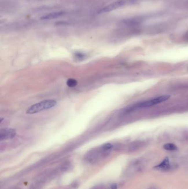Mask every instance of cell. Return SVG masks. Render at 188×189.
I'll return each mask as SVG.
<instances>
[{"label":"cell","instance_id":"6da1fadb","mask_svg":"<svg viewBox=\"0 0 188 189\" xmlns=\"http://www.w3.org/2000/svg\"><path fill=\"white\" fill-rule=\"evenodd\" d=\"M56 105V101L54 100H47L36 103L31 106L26 113L28 114H35L41 111L50 109Z\"/></svg>","mask_w":188,"mask_h":189},{"label":"cell","instance_id":"7a4b0ae2","mask_svg":"<svg viewBox=\"0 0 188 189\" xmlns=\"http://www.w3.org/2000/svg\"><path fill=\"white\" fill-rule=\"evenodd\" d=\"M170 97L171 96L169 95L161 96L152 99L151 100L145 101L143 102H139L136 104L135 106L136 108H146V107L153 106L156 105H157L160 103L163 102L165 101L168 100Z\"/></svg>","mask_w":188,"mask_h":189},{"label":"cell","instance_id":"3957f363","mask_svg":"<svg viewBox=\"0 0 188 189\" xmlns=\"http://www.w3.org/2000/svg\"><path fill=\"white\" fill-rule=\"evenodd\" d=\"M134 0H119L117 1L112 2L108 5L104 7L101 8L99 11L98 13H105L108 12H111L118 8L125 6L128 3H131L133 2Z\"/></svg>","mask_w":188,"mask_h":189},{"label":"cell","instance_id":"277c9868","mask_svg":"<svg viewBox=\"0 0 188 189\" xmlns=\"http://www.w3.org/2000/svg\"><path fill=\"white\" fill-rule=\"evenodd\" d=\"M16 135V131L12 128H2L0 130V140L4 141L13 138Z\"/></svg>","mask_w":188,"mask_h":189},{"label":"cell","instance_id":"5b68a950","mask_svg":"<svg viewBox=\"0 0 188 189\" xmlns=\"http://www.w3.org/2000/svg\"><path fill=\"white\" fill-rule=\"evenodd\" d=\"M65 14V12L63 11H59V12H54L49 13L45 16L41 17V19L44 20H50L55 18H58Z\"/></svg>","mask_w":188,"mask_h":189},{"label":"cell","instance_id":"8992f818","mask_svg":"<svg viewBox=\"0 0 188 189\" xmlns=\"http://www.w3.org/2000/svg\"><path fill=\"white\" fill-rule=\"evenodd\" d=\"M157 168H159L161 169H163V170H167L170 167V163H169V160L168 158H165V159L163 160V161L160 163L158 166H156Z\"/></svg>","mask_w":188,"mask_h":189},{"label":"cell","instance_id":"52a82bcc","mask_svg":"<svg viewBox=\"0 0 188 189\" xmlns=\"http://www.w3.org/2000/svg\"><path fill=\"white\" fill-rule=\"evenodd\" d=\"M163 148L167 150L173 151L177 149V147L173 143H167L163 146Z\"/></svg>","mask_w":188,"mask_h":189},{"label":"cell","instance_id":"ba28073f","mask_svg":"<svg viewBox=\"0 0 188 189\" xmlns=\"http://www.w3.org/2000/svg\"><path fill=\"white\" fill-rule=\"evenodd\" d=\"M78 82L76 80L73 79H69L67 81V85L70 88H73L76 86Z\"/></svg>","mask_w":188,"mask_h":189},{"label":"cell","instance_id":"9c48e42d","mask_svg":"<svg viewBox=\"0 0 188 189\" xmlns=\"http://www.w3.org/2000/svg\"><path fill=\"white\" fill-rule=\"evenodd\" d=\"M74 56H75V59L78 60H83L86 58V55L82 53H81V52H77L75 54Z\"/></svg>","mask_w":188,"mask_h":189},{"label":"cell","instance_id":"30bf717a","mask_svg":"<svg viewBox=\"0 0 188 189\" xmlns=\"http://www.w3.org/2000/svg\"><path fill=\"white\" fill-rule=\"evenodd\" d=\"M113 147V146L111 143H106L102 146V149L103 151L107 152L108 150H111Z\"/></svg>","mask_w":188,"mask_h":189},{"label":"cell","instance_id":"8fae6325","mask_svg":"<svg viewBox=\"0 0 188 189\" xmlns=\"http://www.w3.org/2000/svg\"><path fill=\"white\" fill-rule=\"evenodd\" d=\"M111 189H117V185L116 183H113L110 186Z\"/></svg>","mask_w":188,"mask_h":189}]
</instances>
